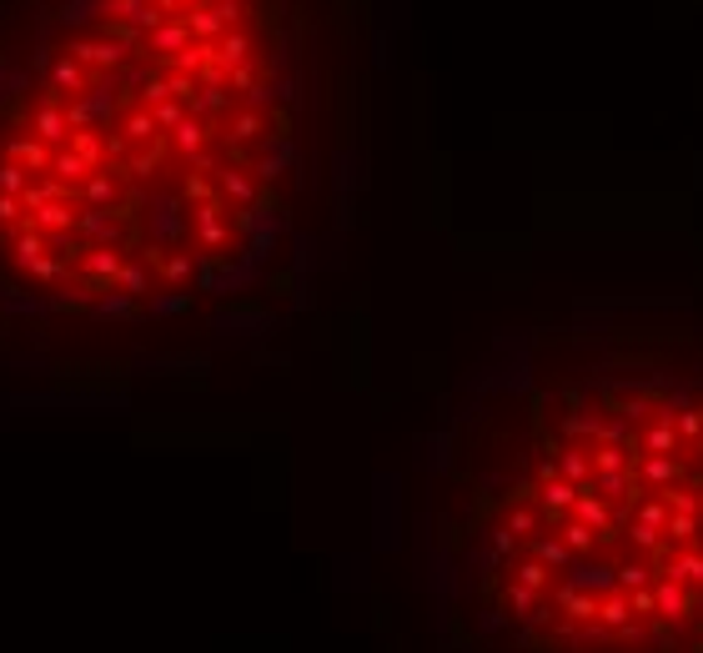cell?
Returning <instances> with one entry per match:
<instances>
[{"instance_id": "cell-1", "label": "cell", "mask_w": 703, "mask_h": 653, "mask_svg": "<svg viewBox=\"0 0 703 653\" xmlns=\"http://www.w3.org/2000/svg\"><path fill=\"white\" fill-rule=\"evenodd\" d=\"M337 0H80L0 71V292L166 322L251 292L322 196Z\"/></svg>"}, {"instance_id": "cell-2", "label": "cell", "mask_w": 703, "mask_h": 653, "mask_svg": "<svg viewBox=\"0 0 703 653\" xmlns=\"http://www.w3.org/2000/svg\"><path fill=\"white\" fill-rule=\"evenodd\" d=\"M438 563L462 653H678L703 634V326L532 337L457 427Z\"/></svg>"}, {"instance_id": "cell-3", "label": "cell", "mask_w": 703, "mask_h": 653, "mask_svg": "<svg viewBox=\"0 0 703 653\" xmlns=\"http://www.w3.org/2000/svg\"><path fill=\"white\" fill-rule=\"evenodd\" d=\"M678 653H703V634H699V638H688V643H684Z\"/></svg>"}]
</instances>
